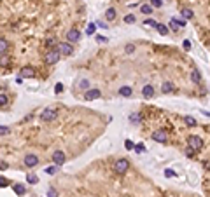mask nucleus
<instances>
[{"label":"nucleus","instance_id":"nucleus-45","mask_svg":"<svg viewBox=\"0 0 210 197\" xmlns=\"http://www.w3.org/2000/svg\"><path fill=\"white\" fill-rule=\"evenodd\" d=\"M0 169H9V164L4 162V160H0Z\"/></svg>","mask_w":210,"mask_h":197},{"label":"nucleus","instance_id":"nucleus-8","mask_svg":"<svg viewBox=\"0 0 210 197\" xmlns=\"http://www.w3.org/2000/svg\"><path fill=\"white\" fill-rule=\"evenodd\" d=\"M152 140L158 141V143H167V141H168V134L165 133L163 129H158V131L152 133Z\"/></svg>","mask_w":210,"mask_h":197},{"label":"nucleus","instance_id":"nucleus-38","mask_svg":"<svg viewBox=\"0 0 210 197\" xmlns=\"http://www.w3.org/2000/svg\"><path fill=\"white\" fill-rule=\"evenodd\" d=\"M124 51H126V53H128V54H131V53H133V51H135V45H133V44H128V45L124 47Z\"/></svg>","mask_w":210,"mask_h":197},{"label":"nucleus","instance_id":"nucleus-17","mask_svg":"<svg viewBox=\"0 0 210 197\" xmlns=\"http://www.w3.org/2000/svg\"><path fill=\"white\" fill-rule=\"evenodd\" d=\"M12 190H14V194H18V195H23V194L27 192V187L21 185V183H16V185H12Z\"/></svg>","mask_w":210,"mask_h":197},{"label":"nucleus","instance_id":"nucleus-4","mask_svg":"<svg viewBox=\"0 0 210 197\" xmlns=\"http://www.w3.org/2000/svg\"><path fill=\"white\" fill-rule=\"evenodd\" d=\"M60 58H61V54H60L58 49H49L47 54H46V63L47 65H54V63H58Z\"/></svg>","mask_w":210,"mask_h":197},{"label":"nucleus","instance_id":"nucleus-41","mask_svg":"<svg viewBox=\"0 0 210 197\" xmlns=\"http://www.w3.org/2000/svg\"><path fill=\"white\" fill-rule=\"evenodd\" d=\"M165 176H167V178H173V176H175V173H173L172 169H167V171H165Z\"/></svg>","mask_w":210,"mask_h":197},{"label":"nucleus","instance_id":"nucleus-35","mask_svg":"<svg viewBox=\"0 0 210 197\" xmlns=\"http://www.w3.org/2000/svg\"><path fill=\"white\" fill-rule=\"evenodd\" d=\"M163 6V0H151V7L154 9V7H161Z\"/></svg>","mask_w":210,"mask_h":197},{"label":"nucleus","instance_id":"nucleus-10","mask_svg":"<svg viewBox=\"0 0 210 197\" xmlns=\"http://www.w3.org/2000/svg\"><path fill=\"white\" fill-rule=\"evenodd\" d=\"M51 157H53V162H54L56 166H63L65 160H67V157H65V154L61 152V150H56V152H54Z\"/></svg>","mask_w":210,"mask_h":197},{"label":"nucleus","instance_id":"nucleus-44","mask_svg":"<svg viewBox=\"0 0 210 197\" xmlns=\"http://www.w3.org/2000/svg\"><path fill=\"white\" fill-rule=\"evenodd\" d=\"M46 44H47V47H51L53 49V45H54V38L51 37V38H47V40H46Z\"/></svg>","mask_w":210,"mask_h":197},{"label":"nucleus","instance_id":"nucleus-16","mask_svg":"<svg viewBox=\"0 0 210 197\" xmlns=\"http://www.w3.org/2000/svg\"><path fill=\"white\" fill-rule=\"evenodd\" d=\"M119 94H121V96H126V98H128V96L133 94V89H131L130 85H123V87H119Z\"/></svg>","mask_w":210,"mask_h":197},{"label":"nucleus","instance_id":"nucleus-11","mask_svg":"<svg viewBox=\"0 0 210 197\" xmlns=\"http://www.w3.org/2000/svg\"><path fill=\"white\" fill-rule=\"evenodd\" d=\"M33 75H35L33 66H23V68H21V75H19V77H23V79H32Z\"/></svg>","mask_w":210,"mask_h":197},{"label":"nucleus","instance_id":"nucleus-29","mask_svg":"<svg viewBox=\"0 0 210 197\" xmlns=\"http://www.w3.org/2000/svg\"><path fill=\"white\" fill-rule=\"evenodd\" d=\"M137 21V18L133 16V14H128V16H124V23L126 25H131V23H135Z\"/></svg>","mask_w":210,"mask_h":197},{"label":"nucleus","instance_id":"nucleus-12","mask_svg":"<svg viewBox=\"0 0 210 197\" xmlns=\"http://www.w3.org/2000/svg\"><path fill=\"white\" fill-rule=\"evenodd\" d=\"M142 96L146 98V100H151L152 96H154V87L152 85H144V89H142Z\"/></svg>","mask_w":210,"mask_h":197},{"label":"nucleus","instance_id":"nucleus-6","mask_svg":"<svg viewBox=\"0 0 210 197\" xmlns=\"http://www.w3.org/2000/svg\"><path fill=\"white\" fill-rule=\"evenodd\" d=\"M58 51L61 56H70V54L74 53V47H72V44L70 42H61L58 45Z\"/></svg>","mask_w":210,"mask_h":197},{"label":"nucleus","instance_id":"nucleus-1","mask_svg":"<svg viewBox=\"0 0 210 197\" xmlns=\"http://www.w3.org/2000/svg\"><path fill=\"white\" fill-rule=\"evenodd\" d=\"M187 147L189 148H193L194 152H198V150L203 148V140L200 138V136H196V134H191L187 138Z\"/></svg>","mask_w":210,"mask_h":197},{"label":"nucleus","instance_id":"nucleus-43","mask_svg":"<svg viewBox=\"0 0 210 197\" xmlns=\"http://www.w3.org/2000/svg\"><path fill=\"white\" fill-rule=\"evenodd\" d=\"M124 148H126V150H131V148H133V143H131L130 140H126V143H124Z\"/></svg>","mask_w":210,"mask_h":197},{"label":"nucleus","instance_id":"nucleus-9","mask_svg":"<svg viewBox=\"0 0 210 197\" xmlns=\"http://www.w3.org/2000/svg\"><path fill=\"white\" fill-rule=\"evenodd\" d=\"M100 96H102L100 89H88V91H84V100H86V101H93V100H98Z\"/></svg>","mask_w":210,"mask_h":197},{"label":"nucleus","instance_id":"nucleus-31","mask_svg":"<svg viewBox=\"0 0 210 197\" xmlns=\"http://www.w3.org/2000/svg\"><path fill=\"white\" fill-rule=\"evenodd\" d=\"M184 120H186V124H187V126H196V119L194 117H184Z\"/></svg>","mask_w":210,"mask_h":197},{"label":"nucleus","instance_id":"nucleus-2","mask_svg":"<svg viewBox=\"0 0 210 197\" xmlns=\"http://www.w3.org/2000/svg\"><path fill=\"white\" fill-rule=\"evenodd\" d=\"M58 117V110L56 108H46L42 113H40V120L42 122H51V120H54V119Z\"/></svg>","mask_w":210,"mask_h":197},{"label":"nucleus","instance_id":"nucleus-3","mask_svg":"<svg viewBox=\"0 0 210 197\" xmlns=\"http://www.w3.org/2000/svg\"><path fill=\"white\" fill-rule=\"evenodd\" d=\"M128 169H130V160L128 159H119L117 162L114 164V171H116L117 175H124Z\"/></svg>","mask_w":210,"mask_h":197},{"label":"nucleus","instance_id":"nucleus-30","mask_svg":"<svg viewBox=\"0 0 210 197\" xmlns=\"http://www.w3.org/2000/svg\"><path fill=\"white\" fill-rule=\"evenodd\" d=\"M47 197H58V190L54 187H49L47 188Z\"/></svg>","mask_w":210,"mask_h":197},{"label":"nucleus","instance_id":"nucleus-23","mask_svg":"<svg viewBox=\"0 0 210 197\" xmlns=\"http://www.w3.org/2000/svg\"><path fill=\"white\" fill-rule=\"evenodd\" d=\"M180 14L184 16V19H191V18L194 16V12L191 11V9H182V11H180Z\"/></svg>","mask_w":210,"mask_h":197},{"label":"nucleus","instance_id":"nucleus-37","mask_svg":"<svg viewBox=\"0 0 210 197\" xmlns=\"http://www.w3.org/2000/svg\"><path fill=\"white\" fill-rule=\"evenodd\" d=\"M61 91H63V84H61V82H58V84H56V87H54V93H56V94H60Z\"/></svg>","mask_w":210,"mask_h":197},{"label":"nucleus","instance_id":"nucleus-22","mask_svg":"<svg viewBox=\"0 0 210 197\" xmlns=\"http://www.w3.org/2000/svg\"><path fill=\"white\" fill-rule=\"evenodd\" d=\"M58 167L60 166H56V164H53V166H47V167H46V173H47V175H56V173H58Z\"/></svg>","mask_w":210,"mask_h":197},{"label":"nucleus","instance_id":"nucleus-19","mask_svg":"<svg viewBox=\"0 0 210 197\" xmlns=\"http://www.w3.org/2000/svg\"><path fill=\"white\" fill-rule=\"evenodd\" d=\"M128 119H130V122H133V124H140V122H142V115H140V113H137V112L131 113Z\"/></svg>","mask_w":210,"mask_h":197},{"label":"nucleus","instance_id":"nucleus-24","mask_svg":"<svg viewBox=\"0 0 210 197\" xmlns=\"http://www.w3.org/2000/svg\"><path fill=\"white\" fill-rule=\"evenodd\" d=\"M79 87H81L82 91H88L89 87H91V84H89V80L88 79H82L81 82H79Z\"/></svg>","mask_w":210,"mask_h":197},{"label":"nucleus","instance_id":"nucleus-20","mask_svg":"<svg viewBox=\"0 0 210 197\" xmlns=\"http://www.w3.org/2000/svg\"><path fill=\"white\" fill-rule=\"evenodd\" d=\"M7 49H9V42H7L6 38H0V56L6 53Z\"/></svg>","mask_w":210,"mask_h":197},{"label":"nucleus","instance_id":"nucleus-26","mask_svg":"<svg viewBox=\"0 0 210 197\" xmlns=\"http://www.w3.org/2000/svg\"><path fill=\"white\" fill-rule=\"evenodd\" d=\"M156 30H158V33H159V35H163V37H165V35H168V28L165 26V25H158Z\"/></svg>","mask_w":210,"mask_h":197},{"label":"nucleus","instance_id":"nucleus-46","mask_svg":"<svg viewBox=\"0 0 210 197\" xmlns=\"http://www.w3.org/2000/svg\"><path fill=\"white\" fill-rule=\"evenodd\" d=\"M186 155H187V157H193V155H194V150L187 147V150H186Z\"/></svg>","mask_w":210,"mask_h":197},{"label":"nucleus","instance_id":"nucleus-33","mask_svg":"<svg viewBox=\"0 0 210 197\" xmlns=\"http://www.w3.org/2000/svg\"><path fill=\"white\" fill-rule=\"evenodd\" d=\"M144 25H146V26H152V28L158 26V23L154 21V19H146V21H144Z\"/></svg>","mask_w":210,"mask_h":197},{"label":"nucleus","instance_id":"nucleus-7","mask_svg":"<svg viewBox=\"0 0 210 197\" xmlns=\"http://www.w3.org/2000/svg\"><path fill=\"white\" fill-rule=\"evenodd\" d=\"M23 162H25L27 167H35V166L39 164V157L35 154H27L25 155V159H23Z\"/></svg>","mask_w":210,"mask_h":197},{"label":"nucleus","instance_id":"nucleus-36","mask_svg":"<svg viewBox=\"0 0 210 197\" xmlns=\"http://www.w3.org/2000/svg\"><path fill=\"white\" fill-rule=\"evenodd\" d=\"M182 47L186 49V51H189V49H191V40H189V38H186V40L182 42Z\"/></svg>","mask_w":210,"mask_h":197},{"label":"nucleus","instance_id":"nucleus-5","mask_svg":"<svg viewBox=\"0 0 210 197\" xmlns=\"http://www.w3.org/2000/svg\"><path fill=\"white\" fill-rule=\"evenodd\" d=\"M67 40H68L70 44L79 42V40H81V32H79L77 28H70L68 32H67Z\"/></svg>","mask_w":210,"mask_h":197},{"label":"nucleus","instance_id":"nucleus-42","mask_svg":"<svg viewBox=\"0 0 210 197\" xmlns=\"http://www.w3.org/2000/svg\"><path fill=\"white\" fill-rule=\"evenodd\" d=\"M7 185H9V181H7L4 176H0V187H7Z\"/></svg>","mask_w":210,"mask_h":197},{"label":"nucleus","instance_id":"nucleus-14","mask_svg":"<svg viewBox=\"0 0 210 197\" xmlns=\"http://www.w3.org/2000/svg\"><path fill=\"white\" fill-rule=\"evenodd\" d=\"M182 26H184V21H182V19H175V18H173L172 21H170V28H172L173 32H179Z\"/></svg>","mask_w":210,"mask_h":197},{"label":"nucleus","instance_id":"nucleus-13","mask_svg":"<svg viewBox=\"0 0 210 197\" xmlns=\"http://www.w3.org/2000/svg\"><path fill=\"white\" fill-rule=\"evenodd\" d=\"M173 91H175V85H173L172 82H163V85H161L163 94H170V93H173Z\"/></svg>","mask_w":210,"mask_h":197},{"label":"nucleus","instance_id":"nucleus-21","mask_svg":"<svg viewBox=\"0 0 210 197\" xmlns=\"http://www.w3.org/2000/svg\"><path fill=\"white\" fill-rule=\"evenodd\" d=\"M27 181L30 183V185H35V183H39V176L33 175V173H30V175H27Z\"/></svg>","mask_w":210,"mask_h":197},{"label":"nucleus","instance_id":"nucleus-27","mask_svg":"<svg viewBox=\"0 0 210 197\" xmlns=\"http://www.w3.org/2000/svg\"><path fill=\"white\" fill-rule=\"evenodd\" d=\"M9 63H11V59H9V56H6V54H2V56H0V66H7Z\"/></svg>","mask_w":210,"mask_h":197},{"label":"nucleus","instance_id":"nucleus-18","mask_svg":"<svg viewBox=\"0 0 210 197\" xmlns=\"http://www.w3.org/2000/svg\"><path fill=\"white\" fill-rule=\"evenodd\" d=\"M191 80H193L194 84H200V82H201V73H200V70H193V72H191Z\"/></svg>","mask_w":210,"mask_h":197},{"label":"nucleus","instance_id":"nucleus-28","mask_svg":"<svg viewBox=\"0 0 210 197\" xmlns=\"http://www.w3.org/2000/svg\"><path fill=\"white\" fill-rule=\"evenodd\" d=\"M95 32H97V25H95V23H89L88 28H86V33H88V35H93Z\"/></svg>","mask_w":210,"mask_h":197},{"label":"nucleus","instance_id":"nucleus-25","mask_svg":"<svg viewBox=\"0 0 210 197\" xmlns=\"http://www.w3.org/2000/svg\"><path fill=\"white\" fill-rule=\"evenodd\" d=\"M140 11L142 14H152V7L149 4H144V6H140Z\"/></svg>","mask_w":210,"mask_h":197},{"label":"nucleus","instance_id":"nucleus-15","mask_svg":"<svg viewBox=\"0 0 210 197\" xmlns=\"http://www.w3.org/2000/svg\"><path fill=\"white\" fill-rule=\"evenodd\" d=\"M116 16H117V12H116V9H114V7H109L107 11H105V18H107V21H114V19H116Z\"/></svg>","mask_w":210,"mask_h":197},{"label":"nucleus","instance_id":"nucleus-40","mask_svg":"<svg viewBox=\"0 0 210 197\" xmlns=\"http://www.w3.org/2000/svg\"><path fill=\"white\" fill-rule=\"evenodd\" d=\"M144 150H146V147H144V145H137V147H135V152H137V154L144 152Z\"/></svg>","mask_w":210,"mask_h":197},{"label":"nucleus","instance_id":"nucleus-32","mask_svg":"<svg viewBox=\"0 0 210 197\" xmlns=\"http://www.w3.org/2000/svg\"><path fill=\"white\" fill-rule=\"evenodd\" d=\"M7 100H9V98H7V94H0V108L7 105Z\"/></svg>","mask_w":210,"mask_h":197},{"label":"nucleus","instance_id":"nucleus-39","mask_svg":"<svg viewBox=\"0 0 210 197\" xmlns=\"http://www.w3.org/2000/svg\"><path fill=\"white\" fill-rule=\"evenodd\" d=\"M97 42H100V44H107V42H109V38H107V37H102V35H98V37H97Z\"/></svg>","mask_w":210,"mask_h":197},{"label":"nucleus","instance_id":"nucleus-47","mask_svg":"<svg viewBox=\"0 0 210 197\" xmlns=\"http://www.w3.org/2000/svg\"><path fill=\"white\" fill-rule=\"evenodd\" d=\"M95 25H97V26H100V28H105V30H107V25H105L103 21H97Z\"/></svg>","mask_w":210,"mask_h":197},{"label":"nucleus","instance_id":"nucleus-34","mask_svg":"<svg viewBox=\"0 0 210 197\" xmlns=\"http://www.w3.org/2000/svg\"><path fill=\"white\" fill-rule=\"evenodd\" d=\"M11 133V129L6 128V126H0V136H6V134Z\"/></svg>","mask_w":210,"mask_h":197}]
</instances>
